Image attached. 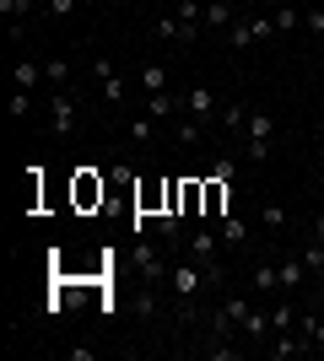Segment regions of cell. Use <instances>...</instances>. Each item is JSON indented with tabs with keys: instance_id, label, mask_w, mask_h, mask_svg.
I'll list each match as a JSON object with an SVG mask.
<instances>
[{
	"instance_id": "6da1fadb",
	"label": "cell",
	"mask_w": 324,
	"mask_h": 361,
	"mask_svg": "<svg viewBox=\"0 0 324 361\" xmlns=\"http://www.w3.org/2000/svg\"><path fill=\"white\" fill-rule=\"evenodd\" d=\"M168 286H173V297H179V313L195 318V302L211 291V275H205L195 259H179V264L168 270Z\"/></svg>"
},
{
	"instance_id": "7a4b0ae2",
	"label": "cell",
	"mask_w": 324,
	"mask_h": 361,
	"mask_svg": "<svg viewBox=\"0 0 324 361\" xmlns=\"http://www.w3.org/2000/svg\"><path fill=\"white\" fill-rule=\"evenodd\" d=\"M49 130L54 135H76V97L65 87H49Z\"/></svg>"
},
{
	"instance_id": "3957f363",
	"label": "cell",
	"mask_w": 324,
	"mask_h": 361,
	"mask_svg": "<svg viewBox=\"0 0 324 361\" xmlns=\"http://www.w3.org/2000/svg\"><path fill=\"white\" fill-rule=\"evenodd\" d=\"M265 350H270V361H297V356H308V334H303V329H276V334H270V345H265Z\"/></svg>"
},
{
	"instance_id": "277c9868",
	"label": "cell",
	"mask_w": 324,
	"mask_h": 361,
	"mask_svg": "<svg viewBox=\"0 0 324 361\" xmlns=\"http://www.w3.org/2000/svg\"><path fill=\"white\" fill-rule=\"evenodd\" d=\"M276 275H281V297H297L303 291V281H308V259L303 254H281V264H276Z\"/></svg>"
},
{
	"instance_id": "5b68a950",
	"label": "cell",
	"mask_w": 324,
	"mask_h": 361,
	"mask_svg": "<svg viewBox=\"0 0 324 361\" xmlns=\"http://www.w3.org/2000/svg\"><path fill=\"white\" fill-rule=\"evenodd\" d=\"M136 264H140V275H146L152 286H157V281H168V259H162V248H157V243H146V238L136 243Z\"/></svg>"
},
{
	"instance_id": "8992f818",
	"label": "cell",
	"mask_w": 324,
	"mask_h": 361,
	"mask_svg": "<svg viewBox=\"0 0 324 361\" xmlns=\"http://www.w3.org/2000/svg\"><path fill=\"white\" fill-rule=\"evenodd\" d=\"M232 211V183L222 178V173H216L211 183H205V211L200 216H211V221H222V216Z\"/></svg>"
},
{
	"instance_id": "52a82bcc",
	"label": "cell",
	"mask_w": 324,
	"mask_h": 361,
	"mask_svg": "<svg viewBox=\"0 0 324 361\" xmlns=\"http://www.w3.org/2000/svg\"><path fill=\"white\" fill-rule=\"evenodd\" d=\"M238 329H244V340H248V345H265V340L276 334V324H270V313H265V307H248V318L238 324Z\"/></svg>"
},
{
	"instance_id": "ba28073f",
	"label": "cell",
	"mask_w": 324,
	"mask_h": 361,
	"mask_svg": "<svg viewBox=\"0 0 324 361\" xmlns=\"http://www.w3.org/2000/svg\"><path fill=\"white\" fill-rule=\"evenodd\" d=\"M92 75H97V87H103L108 103H124V81H119V71H114V60H97Z\"/></svg>"
},
{
	"instance_id": "9c48e42d",
	"label": "cell",
	"mask_w": 324,
	"mask_h": 361,
	"mask_svg": "<svg viewBox=\"0 0 324 361\" xmlns=\"http://www.w3.org/2000/svg\"><path fill=\"white\" fill-rule=\"evenodd\" d=\"M184 108H189V119L205 124V119L216 114V92H211V87H189V92H184Z\"/></svg>"
},
{
	"instance_id": "30bf717a",
	"label": "cell",
	"mask_w": 324,
	"mask_h": 361,
	"mask_svg": "<svg viewBox=\"0 0 324 361\" xmlns=\"http://www.w3.org/2000/svg\"><path fill=\"white\" fill-rule=\"evenodd\" d=\"M216 232H222V248H248V226L238 221V216H222V221H216Z\"/></svg>"
},
{
	"instance_id": "8fae6325",
	"label": "cell",
	"mask_w": 324,
	"mask_h": 361,
	"mask_svg": "<svg viewBox=\"0 0 324 361\" xmlns=\"http://www.w3.org/2000/svg\"><path fill=\"white\" fill-rule=\"evenodd\" d=\"M38 81H44V60H16V65H11V87L32 92Z\"/></svg>"
},
{
	"instance_id": "7c38bea8",
	"label": "cell",
	"mask_w": 324,
	"mask_h": 361,
	"mask_svg": "<svg viewBox=\"0 0 324 361\" xmlns=\"http://www.w3.org/2000/svg\"><path fill=\"white\" fill-rule=\"evenodd\" d=\"M140 92H146V97H152V92H168V65H140Z\"/></svg>"
},
{
	"instance_id": "4fadbf2b",
	"label": "cell",
	"mask_w": 324,
	"mask_h": 361,
	"mask_svg": "<svg viewBox=\"0 0 324 361\" xmlns=\"http://www.w3.org/2000/svg\"><path fill=\"white\" fill-rule=\"evenodd\" d=\"M179 97H173V92H152V97H146V114H152V119H173V114H179Z\"/></svg>"
},
{
	"instance_id": "5bb4252c",
	"label": "cell",
	"mask_w": 324,
	"mask_h": 361,
	"mask_svg": "<svg viewBox=\"0 0 324 361\" xmlns=\"http://www.w3.org/2000/svg\"><path fill=\"white\" fill-rule=\"evenodd\" d=\"M232 27V0H205V32Z\"/></svg>"
},
{
	"instance_id": "9a60e30c",
	"label": "cell",
	"mask_w": 324,
	"mask_h": 361,
	"mask_svg": "<svg viewBox=\"0 0 324 361\" xmlns=\"http://www.w3.org/2000/svg\"><path fill=\"white\" fill-rule=\"evenodd\" d=\"M270 135H276L270 114H248V124H244V146H248V140H270Z\"/></svg>"
},
{
	"instance_id": "2e32d148",
	"label": "cell",
	"mask_w": 324,
	"mask_h": 361,
	"mask_svg": "<svg viewBox=\"0 0 324 361\" xmlns=\"http://www.w3.org/2000/svg\"><path fill=\"white\" fill-rule=\"evenodd\" d=\"M124 135L136 140V146H146V140L157 135V119H152V114H136V119H130V130H124Z\"/></svg>"
},
{
	"instance_id": "e0dca14e",
	"label": "cell",
	"mask_w": 324,
	"mask_h": 361,
	"mask_svg": "<svg viewBox=\"0 0 324 361\" xmlns=\"http://www.w3.org/2000/svg\"><path fill=\"white\" fill-rule=\"evenodd\" d=\"M254 291H260V297L281 291V275H276V264H254Z\"/></svg>"
},
{
	"instance_id": "ac0fdd59",
	"label": "cell",
	"mask_w": 324,
	"mask_h": 361,
	"mask_svg": "<svg viewBox=\"0 0 324 361\" xmlns=\"http://www.w3.org/2000/svg\"><path fill=\"white\" fill-rule=\"evenodd\" d=\"M44 81H49V87H65V81H71V60H60V54L44 60Z\"/></svg>"
},
{
	"instance_id": "d6986e66",
	"label": "cell",
	"mask_w": 324,
	"mask_h": 361,
	"mask_svg": "<svg viewBox=\"0 0 324 361\" xmlns=\"http://www.w3.org/2000/svg\"><path fill=\"white\" fill-rule=\"evenodd\" d=\"M222 124H227V135H244V124H248V108H244V103H227Z\"/></svg>"
},
{
	"instance_id": "ffe728a7",
	"label": "cell",
	"mask_w": 324,
	"mask_h": 361,
	"mask_svg": "<svg viewBox=\"0 0 324 361\" xmlns=\"http://www.w3.org/2000/svg\"><path fill=\"white\" fill-rule=\"evenodd\" d=\"M292 27H303V11L297 6H276V32H292Z\"/></svg>"
},
{
	"instance_id": "44dd1931",
	"label": "cell",
	"mask_w": 324,
	"mask_h": 361,
	"mask_svg": "<svg viewBox=\"0 0 324 361\" xmlns=\"http://www.w3.org/2000/svg\"><path fill=\"white\" fill-rule=\"evenodd\" d=\"M227 44L232 49H254V27H248V22H232V27H227Z\"/></svg>"
},
{
	"instance_id": "7402d4cb",
	"label": "cell",
	"mask_w": 324,
	"mask_h": 361,
	"mask_svg": "<svg viewBox=\"0 0 324 361\" xmlns=\"http://www.w3.org/2000/svg\"><path fill=\"white\" fill-rule=\"evenodd\" d=\"M248 27H254V44H265V38H276V16H248Z\"/></svg>"
},
{
	"instance_id": "603a6c76",
	"label": "cell",
	"mask_w": 324,
	"mask_h": 361,
	"mask_svg": "<svg viewBox=\"0 0 324 361\" xmlns=\"http://www.w3.org/2000/svg\"><path fill=\"white\" fill-rule=\"evenodd\" d=\"M28 6H32V0H0V16H6V27H11V22H22V16H28Z\"/></svg>"
},
{
	"instance_id": "cb8c5ba5",
	"label": "cell",
	"mask_w": 324,
	"mask_h": 361,
	"mask_svg": "<svg viewBox=\"0 0 324 361\" xmlns=\"http://www.w3.org/2000/svg\"><path fill=\"white\" fill-rule=\"evenodd\" d=\"M303 334H308V345H313V350H324V318L308 313V318H303Z\"/></svg>"
},
{
	"instance_id": "d4e9b609",
	"label": "cell",
	"mask_w": 324,
	"mask_h": 361,
	"mask_svg": "<svg viewBox=\"0 0 324 361\" xmlns=\"http://www.w3.org/2000/svg\"><path fill=\"white\" fill-rule=\"evenodd\" d=\"M270 324H276V329H292V324H297V307H292V302L270 307Z\"/></svg>"
},
{
	"instance_id": "484cf974",
	"label": "cell",
	"mask_w": 324,
	"mask_h": 361,
	"mask_svg": "<svg viewBox=\"0 0 324 361\" xmlns=\"http://www.w3.org/2000/svg\"><path fill=\"white\" fill-rule=\"evenodd\" d=\"M200 135H205V124H200V119H184V130H179V146H200Z\"/></svg>"
},
{
	"instance_id": "4316f807",
	"label": "cell",
	"mask_w": 324,
	"mask_h": 361,
	"mask_svg": "<svg viewBox=\"0 0 324 361\" xmlns=\"http://www.w3.org/2000/svg\"><path fill=\"white\" fill-rule=\"evenodd\" d=\"M260 221L270 226V232H281V226H287V211H281L276 200H270V205H265V211H260Z\"/></svg>"
},
{
	"instance_id": "83f0119b",
	"label": "cell",
	"mask_w": 324,
	"mask_h": 361,
	"mask_svg": "<svg viewBox=\"0 0 324 361\" xmlns=\"http://www.w3.org/2000/svg\"><path fill=\"white\" fill-rule=\"evenodd\" d=\"M303 259H308V270L319 275V270H324V243H319V238H308V248H303Z\"/></svg>"
},
{
	"instance_id": "f1b7e54d",
	"label": "cell",
	"mask_w": 324,
	"mask_h": 361,
	"mask_svg": "<svg viewBox=\"0 0 324 361\" xmlns=\"http://www.w3.org/2000/svg\"><path fill=\"white\" fill-rule=\"evenodd\" d=\"M179 16H157V38H168V44H179Z\"/></svg>"
},
{
	"instance_id": "f546056e",
	"label": "cell",
	"mask_w": 324,
	"mask_h": 361,
	"mask_svg": "<svg viewBox=\"0 0 324 361\" xmlns=\"http://www.w3.org/2000/svg\"><path fill=\"white\" fill-rule=\"evenodd\" d=\"M28 114H32V97L16 87V92H11V119H28Z\"/></svg>"
},
{
	"instance_id": "4dcf8cb0",
	"label": "cell",
	"mask_w": 324,
	"mask_h": 361,
	"mask_svg": "<svg viewBox=\"0 0 324 361\" xmlns=\"http://www.w3.org/2000/svg\"><path fill=\"white\" fill-rule=\"evenodd\" d=\"M244 151H248V162H265V157H270V140H248Z\"/></svg>"
},
{
	"instance_id": "1f68e13d",
	"label": "cell",
	"mask_w": 324,
	"mask_h": 361,
	"mask_svg": "<svg viewBox=\"0 0 324 361\" xmlns=\"http://www.w3.org/2000/svg\"><path fill=\"white\" fill-rule=\"evenodd\" d=\"M303 27H308V32H324V11H319V6H313V11H303Z\"/></svg>"
},
{
	"instance_id": "d6a6232c",
	"label": "cell",
	"mask_w": 324,
	"mask_h": 361,
	"mask_svg": "<svg viewBox=\"0 0 324 361\" xmlns=\"http://www.w3.org/2000/svg\"><path fill=\"white\" fill-rule=\"evenodd\" d=\"M71 361H97V350H92V345H81V340H76V345H71Z\"/></svg>"
},
{
	"instance_id": "836d02e7",
	"label": "cell",
	"mask_w": 324,
	"mask_h": 361,
	"mask_svg": "<svg viewBox=\"0 0 324 361\" xmlns=\"http://www.w3.org/2000/svg\"><path fill=\"white\" fill-rule=\"evenodd\" d=\"M76 11V0H49V16H71Z\"/></svg>"
},
{
	"instance_id": "e575fe53",
	"label": "cell",
	"mask_w": 324,
	"mask_h": 361,
	"mask_svg": "<svg viewBox=\"0 0 324 361\" xmlns=\"http://www.w3.org/2000/svg\"><path fill=\"white\" fill-rule=\"evenodd\" d=\"M308 238H319V243H324V216H313V232H308Z\"/></svg>"
},
{
	"instance_id": "d590c367",
	"label": "cell",
	"mask_w": 324,
	"mask_h": 361,
	"mask_svg": "<svg viewBox=\"0 0 324 361\" xmlns=\"http://www.w3.org/2000/svg\"><path fill=\"white\" fill-rule=\"evenodd\" d=\"M313 291H319V297H324V270H319V275H313Z\"/></svg>"
},
{
	"instance_id": "8d00e7d4",
	"label": "cell",
	"mask_w": 324,
	"mask_h": 361,
	"mask_svg": "<svg viewBox=\"0 0 324 361\" xmlns=\"http://www.w3.org/2000/svg\"><path fill=\"white\" fill-rule=\"evenodd\" d=\"M97 6H114V0H97Z\"/></svg>"
}]
</instances>
